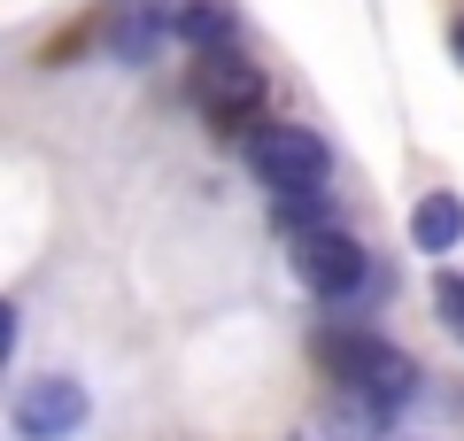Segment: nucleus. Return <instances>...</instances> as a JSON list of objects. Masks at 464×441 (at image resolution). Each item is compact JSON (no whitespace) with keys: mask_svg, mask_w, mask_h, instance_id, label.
<instances>
[{"mask_svg":"<svg viewBox=\"0 0 464 441\" xmlns=\"http://www.w3.org/2000/svg\"><path fill=\"white\" fill-rule=\"evenodd\" d=\"M325 372L364 395L372 418H387V410H402L418 395V364L402 357V348L372 341V333H333V341H325Z\"/></svg>","mask_w":464,"mask_h":441,"instance_id":"1","label":"nucleus"},{"mask_svg":"<svg viewBox=\"0 0 464 441\" xmlns=\"http://www.w3.org/2000/svg\"><path fill=\"white\" fill-rule=\"evenodd\" d=\"M248 171L271 186V194H325V140L310 124H256L248 132Z\"/></svg>","mask_w":464,"mask_h":441,"instance_id":"2","label":"nucleus"},{"mask_svg":"<svg viewBox=\"0 0 464 441\" xmlns=\"http://www.w3.org/2000/svg\"><path fill=\"white\" fill-rule=\"evenodd\" d=\"M194 101L209 124L225 132H256V101H264V70L248 63V47H217V54H194Z\"/></svg>","mask_w":464,"mask_h":441,"instance_id":"3","label":"nucleus"},{"mask_svg":"<svg viewBox=\"0 0 464 441\" xmlns=\"http://www.w3.org/2000/svg\"><path fill=\"white\" fill-rule=\"evenodd\" d=\"M295 271L317 302H356L364 279H372V256L341 225H310V232H295Z\"/></svg>","mask_w":464,"mask_h":441,"instance_id":"4","label":"nucleus"},{"mask_svg":"<svg viewBox=\"0 0 464 441\" xmlns=\"http://www.w3.org/2000/svg\"><path fill=\"white\" fill-rule=\"evenodd\" d=\"M85 418H93V403H85V387H78V379H63V372L16 387V410H8L16 441H70Z\"/></svg>","mask_w":464,"mask_h":441,"instance_id":"5","label":"nucleus"},{"mask_svg":"<svg viewBox=\"0 0 464 441\" xmlns=\"http://www.w3.org/2000/svg\"><path fill=\"white\" fill-rule=\"evenodd\" d=\"M170 24H179V39H186L194 54L240 47V24H232V0H179V8H170Z\"/></svg>","mask_w":464,"mask_h":441,"instance_id":"6","label":"nucleus"},{"mask_svg":"<svg viewBox=\"0 0 464 441\" xmlns=\"http://www.w3.org/2000/svg\"><path fill=\"white\" fill-rule=\"evenodd\" d=\"M411 240L426 248V256H449V248L464 240V194H449V186H433L426 201L411 210Z\"/></svg>","mask_w":464,"mask_h":441,"instance_id":"7","label":"nucleus"},{"mask_svg":"<svg viewBox=\"0 0 464 441\" xmlns=\"http://www.w3.org/2000/svg\"><path fill=\"white\" fill-rule=\"evenodd\" d=\"M163 32H179V24H170V16H155V8H148V0H132V8H124V24H116V54H124V63H148V54L155 47H163Z\"/></svg>","mask_w":464,"mask_h":441,"instance_id":"8","label":"nucleus"},{"mask_svg":"<svg viewBox=\"0 0 464 441\" xmlns=\"http://www.w3.org/2000/svg\"><path fill=\"white\" fill-rule=\"evenodd\" d=\"M433 302H441V318L464 333V279H433Z\"/></svg>","mask_w":464,"mask_h":441,"instance_id":"9","label":"nucleus"}]
</instances>
